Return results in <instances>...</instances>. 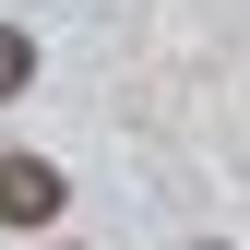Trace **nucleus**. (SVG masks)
I'll return each instance as SVG.
<instances>
[{"instance_id": "nucleus-2", "label": "nucleus", "mask_w": 250, "mask_h": 250, "mask_svg": "<svg viewBox=\"0 0 250 250\" xmlns=\"http://www.w3.org/2000/svg\"><path fill=\"white\" fill-rule=\"evenodd\" d=\"M24 83H36V36H24V24H0V96H24Z\"/></svg>"}, {"instance_id": "nucleus-1", "label": "nucleus", "mask_w": 250, "mask_h": 250, "mask_svg": "<svg viewBox=\"0 0 250 250\" xmlns=\"http://www.w3.org/2000/svg\"><path fill=\"white\" fill-rule=\"evenodd\" d=\"M0 227H60V167L48 155H0Z\"/></svg>"}]
</instances>
